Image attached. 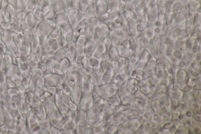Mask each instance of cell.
Instances as JSON below:
<instances>
[{"instance_id":"obj_1","label":"cell","mask_w":201,"mask_h":134,"mask_svg":"<svg viewBox=\"0 0 201 134\" xmlns=\"http://www.w3.org/2000/svg\"><path fill=\"white\" fill-rule=\"evenodd\" d=\"M56 24L53 20L44 19L39 25L36 35L41 40L42 45H44L46 39L55 28Z\"/></svg>"},{"instance_id":"obj_2","label":"cell","mask_w":201,"mask_h":134,"mask_svg":"<svg viewBox=\"0 0 201 134\" xmlns=\"http://www.w3.org/2000/svg\"><path fill=\"white\" fill-rule=\"evenodd\" d=\"M86 39L84 34L80 35L75 44L76 60H81V57H85V46Z\"/></svg>"},{"instance_id":"obj_3","label":"cell","mask_w":201,"mask_h":134,"mask_svg":"<svg viewBox=\"0 0 201 134\" xmlns=\"http://www.w3.org/2000/svg\"><path fill=\"white\" fill-rule=\"evenodd\" d=\"M110 30L107 24L103 22H100L96 30L94 37L98 42H103L105 39L108 37Z\"/></svg>"},{"instance_id":"obj_4","label":"cell","mask_w":201,"mask_h":134,"mask_svg":"<svg viewBox=\"0 0 201 134\" xmlns=\"http://www.w3.org/2000/svg\"><path fill=\"white\" fill-rule=\"evenodd\" d=\"M100 22L101 21L98 17L92 18L89 20V24L84 34L86 40L94 37L96 30Z\"/></svg>"},{"instance_id":"obj_5","label":"cell","mask_w":201,"mask_h":134,"mask_svg":"<svg viewBox=\"0 0 201 134\" xmlns=\"http://www.w3.org/2000/svg\"><path fill=\"white\" fill-rule=\"evenodd\" d=\"M98 18L101 21L104 19L108 11V3L105 0H98L96 4Z\"/></svg>"},{"instance_id":"obj_6","label":"cell","mask_w":201,"mask_h":134,"mask_svg":"<svg viewBox=\"0 0 201 134\" xmlns=\"http://www.w3.org/2000/svg\"><path fill=\"white\" fill-rule=\"evenodd\" d=\"M78 10L77 9H72L68 10L67 12L68 17V24L73 31L77 30L78 22L77 18V13Z\"/></svg>"},{"instance_id":"obj_7","label":"cell","mask_w":201,"mask_h":134,"mask_svg":"<svg viewBox=\"0 0 201 134\" xmlns=\"http://www.w3.org/2000/svg\"><path fill=\"white\" fill-rule=\"evenodd\" d=\"M67 0H55L52 10L56 14L66 12V4Z\"/></svg>"},{"instance_id":"obj_8","label":"cell","mask_w":201,"mask_h":134,"mask_svg":"<svg viewBox=\"0 0 201 134\" xmlns=\"http://www.w3.org/2000/svg\"><path fill=\"white\" fill-rule=\"evenodd\" d=\"M107 48L103 42H98L93 52L94 58L99 59L102 58V56L106 53Z\"/></svg>"},{"instance_id":"obj_9","label":"cell","mask_w":201,"mask_h":134,"mask_svg":"<svg viewBox=\"0 0 201 134\" xmlns=\"http://www.w3.org/2000/svg\"><path fill=\"white\" fill-rule=\"evenodd\" d=\"M54 21L56 25L60 28L69 24L67 13L57 14Z\"/></svg>"},{"instance_id":"obj_10","label":"cell","mask_w":201,"mask_h":134,"mask_svg":"<svg viewBox=\"0 0 201 134\" xmlns=\"http://www.w3.org/2000/svg\"><path fill=\"white\" fill-rule=\"evenodd\" d=\"M98 42V40L94 36L86 40L85 44V51L90 52L93 53V51Z\"/></svg>"},{"instance_id":"obj_11","label":"cell","mask_w":201,"mask_h":134,"mask_svg":"<svg viewBox=\"0 0 201 134\" xmlns=\"http://www.w3.org/2000/svg\"><path fill=\"white\" fill-rule=\"evenodd\" d=\"M120 15V13L118 11L116 10H111L108 11L104 19L102 21H116L119 16Z\"/></svg>"},{"instance_id":"obj_12","label":"cell","mask_w":201,"mask_h":134,"mask_svg":"<svg viewBox=\"0 0 201 134\" xmlns=\"http://www.w3.org/2000/svg\"><path fill=\"white\" fill-rule=\"evenodd\" d=\"M85 14L87 19H90L92 18L98 17L96 8V5L89 6L88 8L85 12Z\"/></svg>"},{"instance_id":"obj_13","label":"cell","mask_w":201,"mask_h":134,"mask_svg":"<svg viewBox=\"0 0 201 134\" xmlns=\"http://www.w3.org/2000/svg\"><path fill=\"white\" fill-rule=\"evenodd\" d=\"M61 35V28L56 26L51 34L48 36L47 39L51 42H53L54 40L58 39Z\"/></svg>"},{"instance_id":"obj_14","label":"cell","mask_w":201,"mask_h":134,"mask_svg":"<svg viewBox=\"0 0 201 134\" xmlns=\"http://www.w3.org/2000/svg\"><path fill=\"white\" fill-rule=\"evenodd\" d=\"M81 1V0H67L66 4V12L72 9H77Z\"/></svg>"},{"instance_id":"obj_15","label":"cell","mask_w":201,"mask_h":134,"mask_svg":"<svg viewBox=\"0 0 201 134\" xmlns=\"http://www.w3.org/2000/svg\"><path fill=\"white\" fill-rule=\"evenodd\" d=\"M37 5L38 0H27V7L25 10H27L28 12H33L37 8Z\"/></svg>"},{"instance_id":"obj_16","label":"cell","mask_w":201,"mask_h":134,"mask_svg":"<svg viewBox=\"0 0 201 134\" xmlns=\"http://www.w3.org/2000/svg\"><path fill=\"white\" fill-rule=\"evenodd\" d=\"M89 19H86L83 21L80 22L78 24L77 30L80 35L84 34L86 29L87 27L89 24Z\"/></svg>"},{"instance_id":"obj_17","label":"cell","mask_w":201,"mask_h":134,"mask_svg":"<svg viewBox=\"0 0 201 134\" xmlns=\"http://www.w3.org/2000/svg\"><path fill=\"white\" fill-rule=\"evenodd\" d=\"M27 0H17L16 8V13L24 11L27 7Z\"/></svg>"},{"instance_id":"obj_18","label":"cell","mask_w":201,"mask_h":134,"mask_svg":"<svg viewBox=\"0 0 201 134\" xmlns=\"http://www.w3.org/2000/svg\"><path fill=\"white\" fill-rule=\"evenodd\" d=\"M61 49L60 45H59L58 40H54L50 44L49 46L48 47V49L50 51V54L53 53H55L58 50Z\"/></svg>"},{"instance_id":"obj_19","label":"cell","mask_w":201,"mask_h":134,"mask_svg":"<svg viewBox=\"0 0 201 134\" xmlns=\"http://www.w3.org/2000/svg\"><path fill=\"white\" fill-rule=\"evenodd\" d=\"M57 40H58V42H59L61 49H64V50H65L67 46H68V42L64 36L61 35Z\"/></svg>"},{"instance_id":"obj_20","label":"cell","mask_w":201,"mask_h":134,"mask_svg":"<svg viewBox=\"0 0 201 134\" xmlns=\"http://www.w3.org/2000/svg\"><path fill=\"white\" fill-rule=\"evenodd\" d=\"M103 22L105 23L107 27H108L110 30H117L118 28L116 21H105Z\"/></svg>"},{"instance_id":"obj_21","label":"cell","mask_w":201,"mask_h":134,"mask_svg":"<svg viewBox=\"0 0 201 134\" xmlns=\"http://www.w3.org/2000/svg\"><path fill=\"white\" fill-rule=\"evenodd\" d=\"M61 35H63L64 37L68 34L73 31L71 26L69 24L64 26V27H62V28H61Z\"/></svg>"},{"instance_id":"obj_22","label":"cell","mask_w":201,"mask_h":134,"mask_svg":"<svg viewBox=\"0 0 201 134\" xmlns=\"http://www.w3.org/2000/svg\"><path fill=\"white\" fill-rule=\"evenodd\" d=\"M56 15V14H55V13L52 10L46 14L44 19H45V20H53L54 21Z\"/></svg>"},{"instance_id":"obj_23","label":"cell","mask_w":201,"mask_h":134,"mask_svg":"<svg viewBox=\"0 0 201 134\" xmlns=\"http://www.w3.org/2000/svg\"><path fill=\"white\" fill-rule=\"evenodd\" d=\"M116 22L119 27L127 24V19L124 18L122 14H121L117 20L116 21Z\"/></svg>"},{"instance_id":"obj_24","label":"cell","mask_w":201,"mask_h":134,"mask_svg":"<svg viewBox=\"0 0 201 134\" xmlns=\"http://www.w3.org/2000/svg\"><path fill=\"white\" fill-rule=\"evenodd\" d=\"M89 7V6L86 2H82L81 1L80 4L78 7L77 10L80 12L85 13V11Z\"/></svg>"},{"instance_id":"obj_25","label":"cell","mask_w":201,"mask_h":134,"mask_svg":"<svg viewBox=\"0 0 201 134\" xmlns=\"http://www.w3.org/2000/svg\"><path fill=\"white\" fill-rule=\"evenodd\" d=\"M77 18L79 23L85 20L86 18L85 13L78 11L77 14Z\"/></svg>"},{"instance_id":"obj_26","label":"cell","mask_w":201,"mask_h":134,"mask_svg":"<svg viewBox=\"0 0 201 134\" xmlns=\"http://www.w3.org/2000/svg\"><path fill=\"white\" fill-rule=\"evenodd\" d=\"M103 42V43L104 44L106 48H107V50H109L111 48V46L112 45L111 39L108 37L106 38L104 40Z\"/></svg>"},{"instance_id":"obj_27","label":"cell","mask_w":201,"mask_h":134,"mask_svg":"<svg viewBox=\"0 0 201 134\" xmlns=\"http://www.w3.org/2000/svg\"><path fill=\"white\" fill-rule=\"evenodd\" d=\"M80 34L77 30L74 31L73 37H72V41L71 42L75 45L76 41H77V39L80 37Z\"/></svg>"},{"instance_id":"obj_28","label":"cell","mask_w":201,"mask_h":134,"mask_svg":"<svg viewBox=\"0 0 201 134\" xmlns=\"http://www.w3.org/2000/svg\"><path fill=\"white\" fill-rule=\"evenodd\" d=\"M118 34L117 30H110L108 37L111 40V39L118 37Z\"/></svg>"},{"instance_id":"obj_29","label":"cell","mask_w":201,"mask_h":134,"mask_svg":"<svg viewBox=\"0 0 201 134\" xmlns=\"http://www.w3.org/2000/svg\"><path fill=\"white\" fill-rule=\"evenodd\" d=\"M47 2L48 0H38L37 8L41 10L43 6L47 4Z\"/></svg>"},{"instance_id":"obj_30","label":"cell","mask_w":201,"mask_h":134,"mask_svg":"<svg viewBox=\"0 0 201 134\" xmlns=\"http://www.w3.org/2000/svg\"><path fill=\"white\" fill-rule=\"evenodd\" d=\"M97 0H86V3L87 4L88 6H90L92 5H96Z\"/></svg>"},{"instance_id":"obj_31","label":"cell","mask_w":201,"mask_h":134,"mask_svg":"<svg viewBox=\"0 0 201 134\" xmlns=\"http://www.w3.org/2000/svg\"><path fill=\"white\" fill-rule=\"evenodd\" d=\"M7 1L9 5H12L16 8L17 0H7Z\"/></svg>"},{"instance_id":"obj_32","label":"cell","mask_w":201,"mask_h":134,"mask_svg":"<svg viewBox=\"0 0 201 134\" xmlns=\"http://www.w3.org/2000/svg\"><path fill=\"white\" fill-rule=\"evenodd\" d=\"M2 0H0V10L2 9Z\"/></svg>"}]
</instances>
